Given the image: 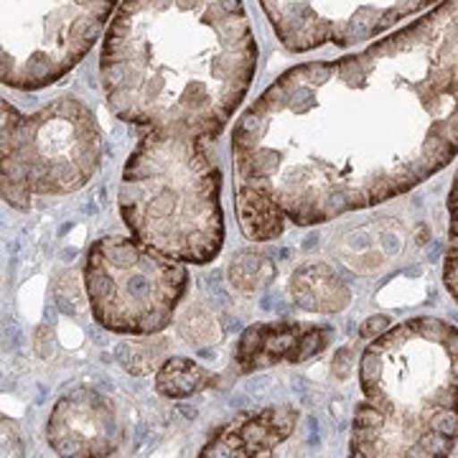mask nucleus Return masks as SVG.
I'll return each mask as SVG.
<instances>
[{
    "mask_svg": "<svg viewBox=\"0 0 458 458\" xmlns=\"http://www.w3.org/2000/svg\"><path fill=\"white\" fill-rule=\"evenodd\" d=\"M458 156V0L339 59L303 62L234 123V204L250 242L327 225L420 186Z\"/></svg>",
    "mask_w": 458,
    "mask_h": 458,
    "instance_id": "f257e3e1",
    "label": "nucleus"
},
{
    "mask_svg": "<svg viewBox=\"0 0 458 458\" xmlns=\"http://www.w3.org/2000/svg\"><path fill=\"white\" fill-rule=\"evenodd\" d=\"M260 44L245 0H120L99 49L110 113L214 143L250 95Z\"/></svg>",
    "mask_w": 458,
    "mask_h": 458,
    "instance_id": "f03ea898",
    "label": "nucleus"
},
{
    "mask_svg": "<svg viewBox=\"0 0 458 458\" xmlns=\"http://www.w3.org/2000/svg\"><path fill=\"white\" fill-rule=\"evenodd\" d=\"M354 456H448L458 443V328L420 316L364 349Z\"/></svg>",
    "mask_w": 458,
    "mask_h": 458,
    "instance_id": "7ed1b4c3",
    "label": "nucleus"
},
{
    "mask_svg": "<svg viewBox=\"0 0 458 458\" xmlns=\"http://www.w3.org/2000/svg\"><path fill=\"white\" fill-rule=\"evenodd\" d=\"M117 207L132 237L171 260L207 265L222 252V171L201 138L148 132L125 161Z\"/></svg>",
    "mask_w": 458,
    "mask_h": 458,
    "instance_id": "20e7f679",
    "label": "nucleus"
},
{
    "mask_svg": "<svg viewBox=\"0 0 458 458\" xmlns=\"http://www.w3.org/2000/svg\"><path fill=\"white\" fill-rule=\"evenodd\" d=\"M3 201L31 209L38 199L80 191L102 164V131L92 107L74 95L23 113L3 99Z\"/></svg>",
    "mask_w": 458,
    "mask_h": 458,
    "instance_id": "39448f33",
    "label": "nucleus"
},
{
    "mask_svg": "<svg viewBox=\"0 0 458 458\" xmlns=\"http://www.w3.org/2000/svg\"><path fill=\"white\" fill-rule=\"evenodd\" d=\"M120 0H3L0 82L38 92L82 64Z\"/></svg>",
    "mask_w": 458,
    "mask_h": 458,
    "instance_id": "423d86ee",
    "label": "nucleus"
},
{
    "mask_svg": "<svg viewBox=\"0 0 458 458\" xmlns=\"http://www.w3.org/2000/svg\"><path fill=\"white\" fill-rule=\"evenodd\" d=\"M189 285L183 262L135 237H102L84 262V288L99 327L125 336H153L171 327Z\"/></svg>",
    "mask_w": 458,
    "mask_h": 458,
    "instance_id": "0eeeda50",
    "label": "nucleus"
},
{
    "mask_svg": "<svg viewBox=\"0 0 458 458\" xmlns=\"http://www.w3.org/2000/svg\"><path fill=\"white\" fill-rule=\"evenodd\" d=\"M441 0H258L278 44L291 54L349 51L390 33Z\"/></svg>",
    "mask_w": 458,
    "mask_h": 458,
    "instance_id": "6e6552de",
    "label": "nucleus"
},
{
    "mask_svg": "<svg viewBox=\"0 0 458 458\" xmlns=\"http://www.w3.org/2000/svg\"><path fill=\"white\" fill-rule=\"evenodd\" d=\"M49 443L62 456L113 454L117 445L113 405L89 387L69 393L51 410Z\"/></svg>",
    "mask_w": 458,
    "mask_h": 458,
    "instance_id": "1a4fd4ad",
    "label": "nucleus"
},
{
    "mask_svg": "<svg viewBox=\"0 0 458 458\" xmlns=\"http://www.w3.org/2000/svg\"><path fill=\"white\" fill-rule=\"evenodd\" d=\"M331 331L309 324H255L240 336L234 361L242 372L267 369L280 361H303L318 354Z\"/></svg>",
    "mask_w": 458,
    "mask_h": 458,
    "instance_id": "9d476101",
    "label": "nucleus"
},
{
    "mask_svg": "<svg viewBox=\"0 0 458 458\" xmlns=\"http://www.w3.org/2000/svg\"><path fill=\"white\" fill-rule=\"evenodd\" d=\"M298 412L288 405L265 408L240 418L214 438L201 456H267L273 448L291 438Z\"/></svg>",
    "mask_w": 458,
    "mask_h": 458,
    "instance_id": "9b49d317",
    "label": "nucleus"
},
{
    "mask_svg": "<svg viewBox=\"0 0 458 458\" xmlns=\"http://www.w3.org/2000/svg\"><path fill=\"white\" fill-rule=\"evenodd\" d=\"M216 385H219V377L186 357H171L156 372V390L164 397H174V400L191 397V394L204 393Z\"/></svg>",
    "mask_w": 458,
    "mask_h": 458,
    "instance_id": "f8f14e48",
    "label": "nucleus"
}]
</instances>
